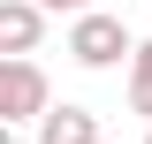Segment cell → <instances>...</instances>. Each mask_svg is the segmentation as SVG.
<instances>
[{"label": "cell", "mask_w": 152, "mask_h": 144, "mask_svg": "<svg viewBox=\"0 0 152 144\" xmlns=\"http://www.w3.org/2000/svg\"><path fill=\"white\" fill-rule=\"evenodd\" d=\"M137 53V38L122 15H107V8H84V15L69 23V61L76 68H114V61H129Z\"/></svg>", "instance_id": "obj_1"}, {"label": "cell", "mask_w": 152, "mask_h": 144, "mask_svg": "<svg viewBox=\"0 0 152 144\" xmlns=\"http://www.w3.org/2000/svg\"><path fill=\"white\" fill-rule=\"evenodd\" d=\"M46 106H53L46 68H38L31 53H8V68H0V121H38Z\"/></svg>", "instance_id": "obj_2"}, {"label": "cell", "mask_w": 152, "mask_h": 144, "mask_svg": "<svg viewBox=\"0 0 152 144\" xmlns=\"http://www.w3.org/2000/svg\"><path fill=\"white\" fill-rule=\"evenodd\" d=\"M38 38H46V0H0V46L31 53Z\"/></svg>", "instance_id": "obj_3"}, {"label": "cell", "mask_w": 152, "mask_h": 144, "mask_svg": "<svg viewBox=\"0 0 152 144\" xmlns=\"http://www.w3.org/2000/svg\"><path fill=\"white\" fill-rule=\"evenodd\" d=\"M38 144H99V114L91 106H46L38 114Z\"/></svg>", "instance_id": "obj_4"}, {"label": "cell", "mask_w": 152, "mask_h": 144, "mask_svg": "<svg viewBox=\"0 0 152 144\" xmlns=\"http://www.w3.org/2000/svg\"><path fill=\"white\" fill-rule=\"evenodd\" d=\"M129 114L152 121V38H137V53H129Z\"/></svg>", "instance_id": "obj_5"}, {"label": "cell", "mask_w": 152, "mask_h": 144, "mask_svg": "<svg viewBox=\"0 0 152 144\" xmlns=\"http://www.w3.org/2000/svg\"><path fill=\"white\" fill-rule=\"evenodd\" d=\"M53 15H84V8H99V0H46Z\"/></svg>", "instance_id": "obj_6"}, {"label": "cell", "mask_w": 152, "mask_h": 144, "mask_svg": "<svg viewBox=\"0 0 152 144\" xmlns=\"http://www.w3.org/2000/svg\"><path fill=\"white\" fill-rule=\"evenodd\" d=\"M145 144H152V129H145Z\"/></svg>", "instance_id": "obj_7"}]
</instances>
